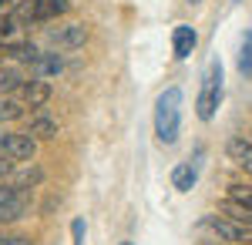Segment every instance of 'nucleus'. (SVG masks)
I'll list each match as a JSON object with an SVG mask.
<instances>
[{
  "mask_svg": "<svg viewBox=\"0 0 252 245\" xmlns=\"http://www.w3.org/2000/svg\"><path fill=\"white\" fill-rule=\"evenodd\" d=\"M195 44H198V34H195V27H189V24H178L172 34V51L178 61H185V57L195 51Z\"/></svg>",
  "mask_w": 252,
  "mask_h": 245,
  "instance_id": "nucleus-7",
  "label": "nucleus"
},
{
  "mask_svg": "<svg viewBox=\"0 0 252 245\" xmlns=\"http://www.w3.org/2000/svg\"><path fill=\"white\" fill-rule=\"evenodd\" d=\"M17 118H24V108L17 101H0V121H17Z\"/></svg>",
  "mask_w": 252,
  "mask_h": 245,
  "instance_id": "nucleus-17",
  "label": "nucleus"
},
{
  "mask_svg": "<svg viewBox=\"0 0 252 245\" xmlns=\"http://www.w3.org/2000/svg\"><path fill=\"white\" fill-rule=\"evenodd\" d=\"M27 134H31L34 141H37V138H40V141H51V138H58V121H54V118H47V114H34Z\"/></svg>",
  "mask_w": 252,
  "mask_h": 245,
  "instance_id": "nucleus-9",
  "label": "nucleus"
},
{
  "mask_svg": "<svg viewBox=\"0 0 252 245\" xmlns=\"http://www.w3.org/2000/svg\"><path fill=\"white\" fill-rule=\"evenodd\" d=\"M229 202L252 212V188H246V185H232V188H229ZM249 222H252V215H249Z\"/></svg>",
  "mask_w": 252,
  "mask_h": 245,
  "instance_id": "nucleus-16",
  "label": "nucleus"
},
{
  "mask_svg": "<svg viewBox=\"0 0 252 245\" xmlns=\"http://www.w3.org/2000/svg\"><path fill=\"white\" fill-rule=\"evenodd\" d=\"M239 71L249 77L252 74V31L242 34V51H239Z\"/></svg>",
  "mask_w": 252,
  "mask_h": 245,
  "instance_id": "nucleus-15",
  "label": "nucleus"
},
{
  "mask_svg": "<svg viewBox=\"0 0 252 245\" xmlns=\"http://www.w3.org/2000/svg\"><path fill=\"white\" fill-rule=\"evenodd\" d=\"M17 40H24V27H20V20L17 17L0 20V44H3V51H7L10 44H17Z\"/></svg>",
  "mask_w": 252,
  "mask_h": 245,
  "instance_id": "nucleus-12",
  "label": "nucleus"
},
{
  "mask_svg": "<svg viewBox=\"0 0 252 245\" xmlns=\"http://www.w3.org/2000/svg\"><path fill=\"white\" fill-rule=\"evenodd\" d=\"M0 57H3V54H0Z\"/></svg>",
  "mask_w": 252,
  "mask_h": 245,
  "instance_id": "nucleus-26",
  "label": "nucleus"
},
{
  "mask_svg": "<svg viewBox=\"0 0 252 245\" xmlns=\"http://www.w3.org/2000/svg\"><path fill=\"white\" fill-rule=\"evenodd\" d=\"M222 61H212L202 74V91H198V101H195V114L202 121H212L219 104H222Z\"/></svg>",
  "mask_w": 252,
  "mask_h": 245,
  "instance_id": "nucleus-2",
  "label": "nucleus"
},
{
  "mask_svg": "<svg viewBox=\"0 0 252 245\" xmlns=\"http://www.w3.org/2000/svg\"><path fill=\"white\" fill-rule=\"evenodd\" d=\"M155 134L161 145H175L182 134V91L165 88L155 101Z\"/></svg>",
  "mask_w": 252,
  "mask_h": 245,
  "instance_id": "nucleus-1",
  "label": "nucleus"
},
{
  "mask_svg": "<svg viewBox=\"0 0 252 245\" xmlns=\"http://www.w3.org/2000/svg\"><path fill=\"white\" fill-rule=\"evenodd\" d=\"M84 40H88L84 24H58L47 31V44L58 51H78V47H84Z\"/></svg>",
  "mask_w": 252,
  "mask_h": 245,
  "instance_id": "nucleus-4",
  "label": "nucleus"
},
{
  "mask_svg": "<svg viewBox=\"0 0 252 245\" xmlns=\"http://www.w3.org/2000/svg\"><path fill=\"white\" fill-rule=\"evenodd\" d=\"M14 10H17V0H0V20L14 17Z\"/></svg>",
  "mask_w": 252,
  "mask_h": 245,
  "instance_id": "nucleus-20",
  "label": "nucleus"
},
{
  "mask_svg": "<svg viewBox=\"0 0 252 245\" xmlns=\"http://www.w3.org/2000/svg\"><path fill=\"white\" fill-rule=\"evenodd\" d=\"M189 3H202V0H189Z\"/></svg>",
  "mask_w": 252,
  "mask_h": 245,
  "instance_id": "nucleus-23",
  "label": "nucleus"
},
{
  "mask_svg": "<svg viewBox=\"0 0 252 245\" xmlns=\"http://www.w3.org/2000/svg\"><path fill=\"white\" fill-rule=\"evenodd\" d=\"M0 141H3V131H0Z\"/></svg>",
  "mask_w": 252,
  "mask_h": 245,
  "instance_id": "nucleus-24",
  "label": "nucleus"
},
{
  "mask_svg": "<svg viewBox=\"0 0 252 245\" xmlns=\"http://www.w3.org/2000/svg\"><path fill=\"white\" fill-rule=\"evenodd\" d=\"M71 235H74V245H84V235H88V228L81 218H74V225H71Z\"/></svg>",
  "mask_w": 252,
  "mask_h": 245,
  "instance_id": "nucleus-19",
  "label": "nucleus"
},
{
  "mask_svg": "<svg viewBox=\"0 0 252 245\" xmlns=\"http://www.w3.org/2000/svg\"><path fill=\"white\" fill-rule=\"evenodd\" d=\"M71 10V0H27L17 3L14 17L20 24H47V20H58Z\"/></svg>",
  "mask_w": 252,
  "mask_h": 245,
  "instance_id": "nucleus-3",
  "label": "nucleus"
},
{
  "mask_svg": "<svg viewBox=\"0 0 252 245\" xmlns=\"http://www.w3.org/2000/svg\"><path fill=\"white\" fill-rule=\"evenodd\" d=\"M51 94H54V88H51V81H44V77H34V81H27V84H24V101H27L31 108L47 104Z\"/></svg>",
  "mask_w": 252,
  "mask_h": 245,
  "instance_id": "nucleus-8",
  "label": "nucleus"
},
{
  "mask_svg": "<svg viewBox=\"0 0 252 245\" xmlns=\"http://www.w3.org/2000/svg\"><path fill=\"white\" fill-rule=\"evenodd\" d=\"M202 225L209 228V232H215L222 242H249V232H246V225L229 222V218H222V215H209Z\"/></svg>",
  "mask_w": 252,
  "mask_h": 245,
  "instance_id": "nucleus-6",
  "label": "nucleus"
},
{
  "mask_svg": "<svg viewBox=\"0 0 252 245\" xmlns=\"http://www.w3.org/2000/svg\"><path fill=\"white\" fill-rule=\"evenodd\" d=\"M0 208H24L27 212V198L14 185H0Z\"/></svg>",
  "mask_w": 252,
  "mask_h": 245,
  "instance_id": "nucleus-13",
  "label": "nucleus"
},
{
  "mask_svg": "<svg viewBox=\"0 0 252 245\" xmlns=\"http://www.w3.org/2000/svg\"><path fill=\"white\" fill-rule=\"evenodd\" d=\"M0 154L10 158V161H34V154H37V141H34L27 131H24V134H7V131H3Z\"/></svg>",
  "mask_w": 252,
  "mask_h": 245,
  "instance_id": "nucleus-5",
  "label": "nucleus"
},
{
  "mask_svg": "<svg viewBox=\"0 0 252 245\" xmlns=\"http://www.w3.org/2000/svg\"><path fill=\"white\" fill-rule=\"evenodd\" d=\"M20 81V71H0V91H10V88H17Z\"/></svg>",
  "mask_w": 252,
  "mask_h": 245,
  "instance_id": "nucleus-18",
  "label": "nucleus"
},
{
  "mask_svg": "<svg viewBox=\"0 0 252 245\" xmlns=\"http://www.w3.org/2000/svg\"><path fill=\"white\" fill-rule=\"evenodd\" d=\"M7 54L14 57V61H27V64H34V57H37L40 51H37V44H31V40H17V44L7 47Z\"/></svg>",
  "mask_w": 252,
  "mask_h": 245,
  "instance_id": "nucleus-14",
  "label": "nucleus"
},
{
  "mask_svg": "<svg viewBox=\"0 0 252 245\" xmlns=\"http://www.w3.org/2000/svg\"><path fill=\"white\" fill-rule=\"evenodd\" d=\"M121 245H131V242H121Z\"/></svg>",
  "mask_w": 252,
  "mask_h": 245,
  "instance_id": "nucleus-25",
  "label": "nucleus"
},
{
  "mask_svg": "<svg viewBox=\"0 0 252 245\" xmlns=\"http://www.w3.org/2000/svg\"><path fill=\"white\" fill-rule=\"evenodd\" d=\"M0 245H31L27 239H0Z\"/></svg>",
  "mask_w": 252,
  "mask_h": 245,
  "instance_id": "nucleus-22",
  "label": "nucleus"
},
{
  "mask_svg": "<svg viewBox=\"0 0 252 245\" xmlns=\"http://www.w3.org/2000/svg\"><path fill=\"white\" fill-rule=\"evenodd\" d=\"M198 182V168H195L192 161H182V165H175L172 171V185L178 191H192V185Z\"/></svg>",
  "mask_w": 252,
  "mask_h": 245,
  "instance_id": "nucleus-10",
  "label": "nucleus"
},
{
  "mask_svg": "<svg viewBox=\"0 0 252 245\" xmlns=\"http://www.w3.org/2000/svg\"><path fill=\"white\" fill-rule=\"evenodd\" d=\"M10 171H14V161H10V158H3V154H0V178H7V175H10Z\"/></svg>",
  "mask_w": 252,
  "mask_h": 245,
  "instance_id": "nucleus-21",
  "label": "nucleus"
},
{
  "mask_svg": "<svg viewBox=\"0 0 252 245\" xmlns=\"http://www.w3.org/2000/svg\"><path fill=\"white\" fill-rule=\"evenodd\" d=\"M31 67H34V77H44V81H47L51 74H61V67H64V61H61L58 54H37V57H34V64H31Z\"/></svg>",
  "mask_w": 252,
  "mask_h": 245,
  "instance_id": "nucleus-11",
  "label": "nucleus"
}]
</instances>
